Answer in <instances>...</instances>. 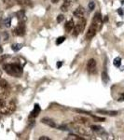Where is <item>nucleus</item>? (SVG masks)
Masks as SVG:
<instances>
[{
	"instance_id": "1",
	"label": "nucleus",
	"mask_w": 124,
	"mask_h": 140,
	"mask_svg": "<svg viewBox=\"0 0 124 140\" xmlns=\"http://www.w3.org/2000/svg\"><path fill=\"white\" fill-rule=\"evenodd\" d=\"M3 69L12 77L20 78L23 74V67L18 64H6L3 65Z\"/></svg>"
},
{
	"instance_id": "2",
	"label": "nucleus",
	"mask_w": 124,
	"mask_h": 140,
	"mask_svg": "<svg viewBox=\"0 0 124 140\" xmlns=\"http://www.w3.org/2000/svg\"><path fill=\"white\" fill-rule=\"evenodd\" d=\"M85 26H86V20L81 18V20H79L77 24H75L74 26V32H73V35L74 36H78L80 33L83 32V30L85 29Z\"/></svg>"
},
{
	"instance_id": "3",
	"label": "nucleus",
	"mask_w": 124,
	"mask_h": 140,
	"mask_svg": "<svg viewBox=\"0 0 124 140\" xmlns=\"http://www.w3.org/2000/svg\"><path fill=\"white\" fill-rule=\"evenodd\" d=\"M75 130L78 132L79 134H80L81 135H88V136H91L92 134V130L91 129H87L83 126V124H79V123H75L74 124Z\"/></svg>"
},
{
	"instance_id": "4",
	"label": "nucleus",
	"mask_w": 124,
	"mask_h": 140,
	"mask_svg": "<svg viewBox=\"0 0 124 140\" xmlns=\"http://www.w3.org/2000/svg\"><path fill=\"white\" fill-rule=\"evenodd\" d=\"M16 109V105L13 101H10L8 105H5V106H3L1 108V113L4 115H10L12 114Z\"/></svg>"
},
{
	"instance_id": "5",
	"label": "nucleus",
	"mask_w": 124,
	"mask_h": 140,
	"mask_svg": "<svg viewBox=\"0 0 124 140\" xmlns=\"http://www.w3.org/2000/svg\"><path fill=\"white\" fill-rule=\"evenodd\" d=\"M13 35H18V36H23L25 35V25L23 23L20 22V23L18 24L17 26L13 29Z\"/></svg>"
},
{
	"instance_id": "6",
	"label": "nucleus",
	"mask_w": 124,
	"mask_h": 140,
	"mask_svg": "<svg viewBox=\"0 0 124 140\" xmlns=\"http://www.w3.org/2000/svg\"><path fill=\"white\" fill-rule=\"evenodd\" d=\"M87 70L90 74H95L97 72V64L94 59H90L87 64Z\"/></svg>"
},
{
	"instance_id": "7",
	"label": "nucleus",
	"mask_w": 124,
	"mask_h": 140,
	"mask_svg": "<svg viewBox=\"0 0 124 140\" xmlns=\"http://www.w3.org/2000/svg\"><path fill=\"white\" fill-rule=\"evenodd\" d=\"M97 30H98L97 25H96L95 23H91L90 26L89 27L88 32H87V34H86V38H87V39H91L94 35H96Z\"/></svg>"
},
{
	"instance_id": "8",
	"label": "nucleus",
	"mask_w": 124,
	"mask_h": 140,
	"mask_svg": "<svg viewBox=\"0 0 124 140\" xmlns=\"http://www.w3.org/2000/svg\"><path fill=\"white\" fill-rule=\"evenodd\" d=\"M40 111H41V108H40L39 105L35 104V106H34V109L31 111V113L29 115V119H35V118H36L39 115Z\"/></svg>"
},
{
	"instance_id": "9",
	"label": "nucleus",
	"mask_w": 124,
	"mask_h": 140,
	"mask_svg": "<svg viewBox=\"0 0 124 140\" xmlns=\"http://www.w3.org/2000/svg\"><path fill=\"white\" fill-rule=\"evenodd\" d=\"M74 122L86 125V124H89L90 121H89V119L85 118V117H82V116H76V117L74 118Z\"/></svg>"
},
{
	"instance_id": "10",
	"label": "nucleus",
	"mask_w": 124,
	"mask_h": 140,
	"mask_svg": "<svg viewBox=\"0 0 124 140\" xmlns=\"http://www.w3.org/2000/svg\"><path fill=\"white\" fill-rule=\"evenodd\" d=\"M84 9H83V7H81V6H79V8H77V9H75V11L73 12V14H74V16L77 18H79V19H80V18L83 17V15H84Z\"/></svg>"
},
{
	"instance_id": "11",
	"label": "nucleus",
	"mask_w": 124,
	"mask_h": 140,
	"mask_svg": "<svg viewBox=\"0 0 124 140\" xmlns=\"http://www.w3.org/2000/svg\"><path fill=\"white\" fill-rule=\"evenodd\" d=\"M103 20H102V15L100 12H96L94 14V17L92 19V23H95L97 26H99L101 23H102Z\"/></svg>"
},
{
	"instance_id": "12",
	"label": "nucleus",
	"mask_w": 124,
	"mask_h": 140,
	"mask_svg": "<svg viewBox=\"0 0 124 140\" xmlns=\"http://www.w3.org/2000/svg\"><path fill=\"white\" fill-rule=\"evenodd\" d=\"M16 16H17L18 20L22 23H24L27 20L26 15H25V11L24 10H19L17 13H16Z\"/></svg>"
},
{
	"instance_id": "13",
	"label": "nucleus",
	"mask_w": 124,
	"mask_h": 140,
	"mask_svg": "<svg viewBox=\"0 0 124 140\" xmlns=\"http://www.w3.org/2000/svg\"><path fill=\"white\" fill-rule=\"evenodd\" d=\"M41 122L46 124V125H48V126H50V127H52V128L56 127L55 122H53L51 119H49V118H43V119L41 120Z\"/></svg>"
},
{
	"instance_id": "14",
	"label": "nucleus",
	"mask_w": 124,
	"mask_h": 140,
	"mask_svg": "<svg viewBox=\"0 0 124 140\" xmlns=\"http://www.w3.org/2000/svg\"><path fill=\"white\" fill-rule=\"evenodd\" d=\"M74 26H75V22H74V20H69L67 23H66V24H65V30H66V32H71L72 31V29H74Z\"/></svg>"
},
{
	"instance_id": "15",
	"label": "nucleus",
	"mask_w": 124,
	"mask_h": 140,
	"mask_svg": "<svg viewBox=\"0 0 124 140\" xmlns=\"http://www.w3.org/2000/svg\"><path fill=\"white\" fill-rule=\"evenodd\" d=\"M9 95V92L6 89V88L0 87V98L5 99Z\"/></svg>"
},
{
	"instance_id": "16",
	"label": "nucleus",
	"mask_w": 124,
	"mask_h": 140,
	"mask_svg": "<svg viewBox=\"0 0 124 140\" xmlns=\"http://www.w3.org/2000/svg\"><path fill=\"white\" fill-rule=\"evenodd\" d=\"M17 4H19L20 6H30L32 7L33 4H32V0H16Z\"/></svg>"
},
{
	"instance_id": "17",
	"label": "nucleus",
	"mask_w": 124,
	"mask_h": 140,
	"mask_svg": "<svg viewBox=\"0 0 124 140\" xmlns=\"http://www.w3.org/2000/svg\"><path fill=\"white\" fill-rule=\"evenodd\" d=\"M98 113H103V114H107V115H110V116H116L118 115V111H108V110H102V109H98L97 110Z\"/></svg>"
},
{
	"instance_id": "18",
	"label": "nucleus",
	"mask_w": 124,
	"mask_h": 140,
	"mask_svg": "<svg viewBox=\"0 0 124 140\" xmlns=\"http://www.w3.org/2000/svg\"><path fill=\"white\" fill-rule=\"evenodd\" d=\"M90 129L92 130V132H96L98 134H101V133L104 132V129L101 126H97V125H91L90 126Z\"/></svg>"
},
{
	"instance_id": "19",
	"label": "nucleus",
	"mask_w": 124,
	"mask_h": 140,
	"mask_svg": "<svg viewBox=\"0 0 124 140\" xmlns=\"http://www.w3.org/2000/svg\"><path fill=\"white\" fill-rule=\"evenodd\" d=\"M4 5L7 7V8H10L14 5V2H16V0H2Z\"/></svg>"
},
{
	"instance_id": "20",
	"label": "nucleus",
	"mask_w": 124,
	"mask_h": 140,
	"mask_svg": "<svg viewBox=\"0 0 124 140\" xmlns=\"http://www.w3.org/2000/svg\"><path fill=\"white\" fill-rule=\"evenodd\" d=\"M113 64L116 67H119L121 65V58L120 57H116L113 61Z\"/></svg>"
},
{
	"instance_id": "21",
	"label": "nucleus",
	"mask_w": 124,
	"mask_h": 140,
	"mask_svg": "<svg viewBox=\"0 0 124 140\" xmlns=\"http://www.w3.org/2000/svg\"><path fill=\"white\" fill-rule=\"evenodd\" d=\"M66 139L67 140H84V138L81 137V136H77V135H75V134H69L68 137H67Z\"/></svg>"
},
{
	"instance_id": "22",
	"label": "nucleus",
	"mask_w": 124,
	"mask_h": 140,
	"mask_svg": "<svg viewBox=\"0 0 124 140\" xmlns=\"http://www.w3.org/2000/svg\"><path fill=\"white\" fill-rule=\"evenodd\" d=\"M22 48H23V45H22V44H19V43L13 44V45L11 46V49H12L14 52H18V51H20Z\"/></svg>"
},
{
	"instance_id": "23",
	"label": "nucleus",
	"mask_w": 124,
	"mask_h": 140,
	"mask_svg": "<svg viewBox=\"0 0 124 140\" xmlns=\"http://www.w3.org/2000/svg\"><path fill=\"white\" fill-rule=\"evenodd\" d=\"M102 79H103V82L105 84H106L109 81V77H108V75H107L106 72H103V74H102Z\"/></svg>"
},
{
	"instance_id": "24",
	"label": "nucleus",
	"mask_w": 124,
	"mask_h": 140,
	"mask_svg": "<svg viewBox=\"0 0 124 140\" xmlns=\"http://www.w3.org/2000/svg\"><path fill=\"white\" fill-rule=\"evenodd\" d=\"M3 24L6 27H10V25H11V18H6V19H4Z\"/></svg>"
},
{
	"instance_id": "25",
	"label": "nucleus",
	"mask_w": 124,
	"mask_h": 140,
	"mask_svg": "<svg viewBox=\"0 0 124 140\" xmlns=\"http://www.w3.org/2000/svg\"><path fill=\"white\" fill-rule=\"evenodd\" d=\"M78 0H64V2H63V5H65L66 7H70L72 4H74V3H76Z\"/></svg>"
},
{
	"instance_id": "26",
	"label": "nucleus",
	"mask_w": 124,
	"mask_h": 140,
	"mask_svg": "<svg viewBox=\"0 0 124 140\" xmlns=\"http://www.w3.org/2000/svg\"><path fill=\"white\" fill-rule=\"evenodd\" d=\"M8 81L6 79H0V87H3V88H7L8 87Z\"/></svg>"
},
{
	"instance_id": "27",
	"label": "nucleus",
	"mask_w": 124,
	"mask_h": 140,
	"mask_svg": "<svg viewBox=\"0 0 124 140\" xmlns=\"http://www.w3.org/2000/svg\"><path fill=\"white\" fill-rule=\"evenodd\" d=\"M91 115V114H90ZM91 117L93 118V120L94 121H96V122H105L106 121V119L105 118H102V117H97V116H93V115H91Z\"/></svg>"
},
{
	"instance_id": "28",
	"label": "nucleus",
	"mask_w": 124,
	"mask_h": 140,
	"mask_svg": "<svg viewBox=\"0 0 124 140\" xmlns=\"http://www.w3.org/2000/svg\"><path fill=\"white\" fill-rule=\"evenodd\" d=\"M64 40H65V37H64V36H60V37L57 38V40H56V44H57V45L62 44Z\"/></svg>"
},
{
	"instance_id": "29",
	"label": "nucleus",
	"mask_w": 124,
	"mask_h": 140,
	"mask_svg": "<svg viewBox=\"0 0 124 140\" xmlns=\"http://www.w3.org/2000/svg\"><path fill=\"white\" fill-rule=\"evenodd\" d=\"M94 7H95V4H94V2H90L88 5V8L90 10H92V9H94Z\"/></svg>"
},
{
	"instance_id": "30",
	"label": "nucleus",
	"mask_w": 124,
	"mask_h": 140,
	"mask_svg": "<svg viewBox=\"0 0 124 140\" xmlns=\"http://www.w3.org/2000/svg\"><path fill=\"white\" fill-rule=\"evenodd\" d=\"M59 130H62V131H68L69 129L66 127V126H64V125H59L58 127H57Z\"/></svg>"
},
{
	"instance_id": "31",
	"label": "nucleus",
	"mask_w": 124,
	"mask_h": 140,
	"mask_svg": "<svg viewBox=\"0 0 124 140\" xmlns=\"http://www.w3.org/2000/svg\"><path fill=\"white\" fill-rule=\"evenodd\" d=\"M3 16H4V13H3V11L0 10V26H2V24H3V21H4Z\"/></svg>"
},
{
	"instance_id": "32",
	"label": "nucleus",
	"mask_w": 124,
	"mask_h": 140,
	"mask_svg": "<svg viewBox=\"0 0 124 140\" xmlns=\"http://www.w3.org/2000/svg\"><path fill=\"white\" fill-rule=\"evenodd\" d=\"M68 9H69V8H68V7H66V6H65V5H63V4H62V7H61V10H62V12H65V11H67V10H68Z\"/></svg>"
},
{
	"instance_id": "33",
	"label": "nucleus",
	"mask_w": 124,
	"mask_h": 140,
	"mask_svg": "<svg viewBox=\"0 0 124 140\" xmlns=\"http://www.w3.org/2000/svg\"><path fill=\"white\" fill-rule=\"evenodd\" d=\"M63 19H64V16H63V15H59V16L57 17V22H58V23H62V21H63Z\"/></svg>"
},
{
	"instance_id": "34",
	"label": "nucleus",
	"mask_w": 124,
	"mask_h": 140,
	"mask_svg": "<svg viewBox=\"0 0 124 140\" xmlns=\"http://www.w3.org/2000/svg\"><path fill=\"white\" fill-rule=\"evenodd\" d=\"M77 112H79V113H86V114H90V112L88 111H86V110H83V109H75Z\"/></svg>"
},
{
	"instance_id": "35",
	"label": "nucleus",
	"mask_w": 124,
	"mask_h": 140,
	"mask_svg": "<svg viewBox=\"0 0 124 140\" xmlns=\"http://www.w3.org/2000/svg\"><path fill=\"white\" fill-rule=\"evenodd\" d=\"M6 105V103H5V101H4V99H2V98H0V108H2L3 106H5Z\"/></svg>"
},
{
	"instance_id": "36",
	"label": "nucleus",
	"mask_w": 124,
	"mask_h": 140,
	"mask_svg": "<svg viewBox=\"0 0 124 140\" xmlns=\"http://www.w3.org/2000/svg\"><path fill=\"white\" fill-rule=\"evenodd\" d=\"M3 36H4V40H5V41L9 39V34H8V33L4 32V33H3Z\"/></svg>"
},
{
	"instance_id": "37",
	"label": "nucleus",
	"mask_w": 124,
	"mask_h": 140,
	"mask_svg": "<svg viewBox=\"0 0 124 140\" xmlns=\"http://www.w3.org/2000/svg\"><path fill=\"white\" fill-rule=\"evenodd\" d=\"M39 140H51V138L47 137V136H41V137H39Z\"/></svg>"
},
{
	"instance_id": "38",
	"label": "nucleus",
	"mask_w": 124,
	"mask_h": 140,
	"mask_svg": "<svg viewBox=\"0 0 124 140\" xmlns=\"http://www.w3.org/2000/svg\"><path fill=\"white\" fill-rule=\"evenodd\" d=\"M7 57H8V55H3V56H1V57H0V63H2V61L5 60Z\"/></svg>"
},
{
	"instance_id": "39",
	"label": "nucleus",
	"mask_w": 124,
	"mask_h": 140,
	"mask_svg": "<svg viewBox=\"0 0 124 140\" xmlns=\"http://www.w3.org/2000/svg\"><path fill=\"white\" fill-rule=\"evenodd\" d=\"M118 13L119 15H123V11H122V9H118Z\"/></svg>"
},
{
	"instance_id": "40",
	"label": "nucleus",
	"mask_w": 124,
	"mask_h": 140,
	"mask_svg": "<svg viewBox=\"0 0 124 140\" xmlns=\"http://www.w3.org/2000/svg\"><path fill=\"white\" fill-rule=\"evenodd\" d=\"M62 62H58V63H57V67H61V66H62Z\"/></svg>"
},
{
	"instance_id": "41",
	"label": "nucleus",
	"mask_w": 124,
	"mask_h": 140,
	"mask_svg": "<svg viewBox=\"0 0 124 140\" xmlns=\"http://www.w3.org/2000/svg\"><path fill=\"white\" fill-rule=\"evenodd\" d=\"M107 21H108V17L106 16V17H105V20H104V22H107Z\"/></svg>"
},
{
	"instance_id": "42",
	"label": "nucleus",
	"mask_w": 124,
	"mask_h": 140,
	"mask_svg": "<svg viewBox=\"0 0 124 140\" xmlns=\"http://www.w3.org/2000/svg\"><path fill=\"white\" fill-rule=\"evenodd\" d=\"M58 1H59V0H52V3H54V4H55V3H57Z\"/></svg>"
},
{
	"instance_id": "43",
	"label": "nucleus",
	"mask_w": 124,
	"mask_h": 140,
	"mask_svg": "<svg viewBox=\"0 0 124 140\" xmlns=\"http://www.w3.org/2000/svg\"><path fill=\"white\" fill-rule=\"evenodd\" d=\"M1 74H2V72H1V70H0V76H1Z\"/></svg>"
}]
</instances>
